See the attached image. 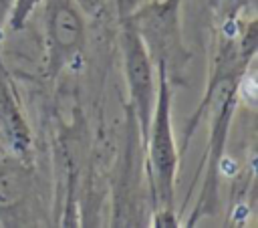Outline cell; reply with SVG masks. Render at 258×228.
Wrapping results in <instances>:
<instances>
[{"mask_svg":"<svg viewBox=\"0 0 258 228\" xmlns=\"http://www.w3.org/2000/svg\"><path fill=\"white\" fill-rule=\"evenodd\" d=\"M123 61H125V77L131 97V107L135 111L141 137L145 141L155 105V81H153L151 56L129 22L125 24L123 30Z\"/></svg>","mask_w":258,"mask_h":228,"instance_id":"obj_3","label":"cell"},{"mask_svg":"<svg viewBox=\"0 0 258 228\" xmlns=\"http://www.w3.org/2000/svg\"><path fill=\"white\" fill-rule=\"evenodd\" d=\"M159 71V85L155 91V105L145 135L149 147V178L153 186V196L157 204L169 208L173 200V184L177 172V151L171 131V93L167 85V73Z\"/></svg>","mask_w":258,"mask_h":228,"instance_id":"obj_1","label":"cell"},{"mask_svg":"<svg viewBox=\"0 0 258 228\" xmlns=\"http://www.w3.org/2000/svg\"><path fill=\"white\" fill-rule=\"evenodd\" d=\"M38 2L40 0H14L12 10H10V18H8L10 28L12 30H20L26 24L28 16L32 14V10L38 6Z\"/></svg>","mask_w":258,"mask_h":228,"instance_id":"obj_7","label":"cell"},{"mask_svg":"<svg viewBox=\"0 0 258 228\" xmlns=\"http://www.w3.org/2000/svg\"><path fill=\"white\" fill-rule=\"evenodd\" d=\"M179 2L181 0L147 2L127 20L145 44L151 63L165 73H169L171 65H183L187 59L179 34Z\"/></svg>","mask_w":258,"mask_h":228,"instance_id":"obj_2","label":"cell"},{"mask_svg":"<svg viewBox=\"0 0 258 228\" xmlns=\"http://www.w3.org/2000/svg\"><path fill=\"white\" fill-rule=\"evenodd\" d=\"M30 182L22 167H4L0 172V210L18 206L28 194Z\"/></svg>","mask_w":258,"mask_h":228,"instance_id":"obj_6","label":"cell"},{"mask_svg":"<svg viewBox=\"0 0 258 228\" xmlns=\"http://www.w3.org/2000/svg\"><path fill=\"white\" fill-rule=\"evenodd\" d=\"M0 127L14 149H26L28 145L26 125L18 113L16 101L12 99L8 85L2 79H0Z\"/></svg>","mask_w":258,"mask_h":228,"instance_id":"obj_5","label":"cell"},{"mask_svg":"<svg viewBox=\"0 0 258 228\" xmlns=\"http://www.w3.org/2000/svg\"><path fill=\"white\" fill-rule=\"evenodd\" d=\"M79 8L87 10V12H95L99 6H101V0H75Z\"/></svg>","mask_w":258,"mask_h":228,"instance_id":"obj_8","label":"cell"},{"mask_svg":"<svg viewBox=\"0 0 258 228\" xmlns=\"http://www.w3.org/2000/svg\"><path fill=\"white\" fill-rule=\"evenodd\" d=\"M46 52L48 71L56 75L83 46L85 22L75 0H46Z\"/></svg>","mask_w":258,"mask_h":228,"instance_id":"obj_4","label":"cell"}]
</instances>
